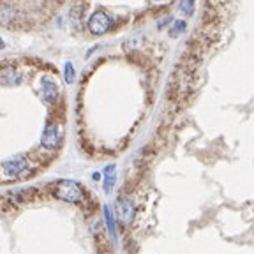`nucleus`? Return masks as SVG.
Instances as JSON below:
<instances>
[{
	"label": "nucleus",
	"instance_id": "1",
	"mask_svg": "<svg viewBox=\"0 0 254 254\" xmlns=\"http://www.w3.org/2000/svg\"><path fill=\"white\" fill-rule=\"evenodd\" d=\"M53 192L59 199L67 203H81L85 199V190L74 180H59Z\"/></svg>",
	"mask_w": 254,
	"mask_h": 254
},
{
	"label": "nucleus",
	"instance_id": "2",
	"mask_svg": "<svg viewBox=\"0 0 254 254\" xmlns=\"http://www.w3.org/2000/svg\"><path fill=\"white\" fill-rule=\"evenodd\" d=\"M111 28V18L104 11H95L88 20V30L95 36H103Z\"/></svg>",
	"mask_w": 254,
	"mask_h": 254
},
{
	"label": "nucleus",
	"instance_id": "3",
	"mask_svg": "<svg viewBox=\"0 0 254 254\" xmlns=\"http://www.w3.org/2000/svg\"><path fill=\"white\" fill-rule=\"evenodd\" d=\"M60 138H62V131H60L59 124L48 122L43 131V136H41V145L48 150H53V148L59 147Z\"/></svg>",
	"mask_w": 254,
	"mask_h": 254
},
{
	"label": "nucleus",
	"instance_id": "4",
	"mask_svg": "<svg viewBox=\"0 0 254 254\" xmlns=\"http://www.w3.org/2000/svg\"><path fill=\"white\" fill-rule=\"evenodd\" d=\"M117 217L122 224H131L134 219V205L129 199H119L115 206Z\"/></svg>",
	"mask_w": 254,
	"mask_h": 254
},
{
	"label": "nucleus",
	"instance_id": "5",
	"mask_svg": "<svg viewBox=\"0 0 254 254\" xmlns=\"http://www.w3.org/2000/svg\"><path fill=\"white\" fill-rule=\"evenodd\" d=\"M28 168V161L25 157H14V159H9L2 164V170L7 177H18L21 175L25 170Z\"/></svg>",
	"mask_w": 254,
	"mask_h": 254
},
{
	"label": "nucleus",
	"instance_id": "6",
	"mask_svg": "<svg viewBox=\"0 0 254 254\" xmlns=\"http://www.w3.org/2000/svg\"><path fill=\"white\" fill-rule=\"evenodd\" d=\"M41 87H43V97L46 103L53 104L57 103V99H59V87H57V83L53 81V79L50 78H43V81H41Z\"/></svg>",
	"mask_w": 254,
	"mask_h": 254
},
{
	"label": "nucleus",
	"instance_id": "7",
	"mask_svg": "<svg viewBox=\"0 0 254 254\" xmlns=\"http://www.w3.org/2000/svg\"><path fill=\"white\" fill-rule=\"evenodd\" d=\"M0 81H2V85H4V87H11V85L20 83L21 76L14 67H9V65H7V67H4V69H2V72H0Z\"/></svg>",
	"mask_w": 254,
	"mask_h": 254
},
{
	"label": "nucleus",
	"instance_id": "8",
	"mask_svg": "<svg viewBox=\"0 0 254 254\" xmlns=\"http://www.w3.org/2000/svg\"><path fill=\"white\" fill-rule=\"evenodd\" d=\"M115 180H117L115 164H108V166L104 168V190H106V192H111V189L115 186Z\"/></svg>",
	"mask_w": 254,
	"mask_h": 254
},
{
	"label": "nucleus",
	"instance_id": "9",
	"mask_svg": "<svg viewBox=\"0 0 254 254\" xmlns=\"http://www.w3.org/2000/svg\"><path fill=\"white\" fill-rule=\"evenodd\" d=\"M64 78H65V83H69V85L74 81L76 74H74V67H72L71 62H65V65H64Z\"/></svg>",
	"mask_w": 254,
	"mask_h": 254
},
{
	"label": "nucleus",
	"instance_id": "10",
	"mask_svg": "<svg viewBox=\"0 0 254 254\" xmlns=\"http://www.w3.org/2000/svg\"><path fill=\"white\" fill-rule=\"evenodd\" d=\"M186 28H187V23L186 21H182V20H179V21H175L173 23V28H171V32H170V36L171 37H179L182 32H186Z\"/></svg>",
	"mask_w": 254,
	"mask_h": 254
},
{
	"label": "nucleus",
	"instance_id": "11",
	"mask_svg": "<svg viewBox=\"0 0 254 254\" xmlns=\"http://www.w3.org/2000/svg\"><path fill=\"white\" fill-rule=\"evenodd\" d=\"M180 9H182V12H186L187 16H190L194 12V0H182Z\"/></svg>",
	"mask_w": 254,
	"mask_h": 254
},
{
	"label": "nucleus",
	"instance_id": "12",
	"mask_svg": "<svg viewBox=\"0 0 254 254\" xmlns=\"http://www.w3.org/2000/svg\"><path fill=\"white\" fill-rule=\"evenodd\" d=\"M11 14H12L11 7H9V5H4V7H2V23H4V25H7L9 21L12 20V18H11Z\"/></svg>",
	"mask_w": 254,
	"mask_h": 254
},
{
	"label": "nucleus",
	"instance_id": "13",
	"mask_svg": "<svg viewBox=\"0 0 254 254\" xmlns=\"http://www.w3.org/2000/svg\"><path fill=\"white\" fill-rule=\"evenodd\" d=\"M104 215H106V221H108V226H110L111 233H115V222H113V217H111V212L108 206H104Z\"/></svg>",
	"mask_w": 254,
	"mask_h": 254
},
{
	"label": "nucleus",
	"instance_id": "14",
	"mask_svg": "<svg viewBox=\"0 0 254 254\" xmlns=\"http://www.w3.org/2000/svg\"><path fill=\"white\" fill-rule=\"evenodd\" d=\"M150 2H163V0H150Z\"/></svg>",
	"mask_w": 254,
	"mask_h": 254
}]
</instances>
